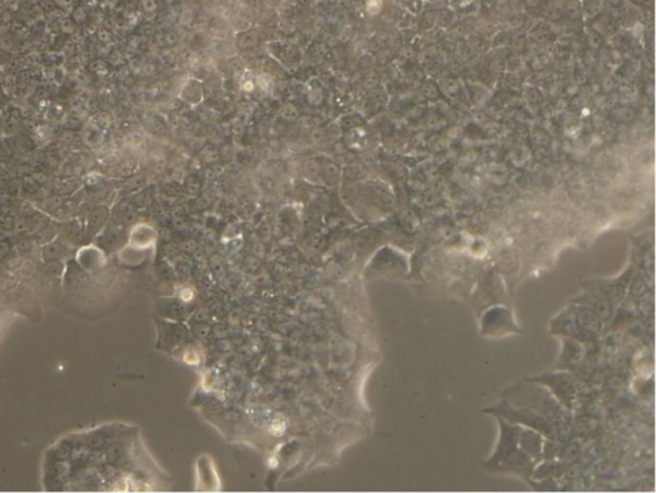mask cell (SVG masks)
<instances>
[{"label": "cell", "mask_w": 656, "mask_h": 493, "mask_svg": "<svg viewBox=\"0 0 656 493\" xmlns=\"http://www.w3.org/2000/svg\"><path fill=\"white\" fill-rule=\"evenodd\" d=\"M500 425V437L496 449L490 458L485 463V467L491 473H514L525 476L534 469V460L525 454L518 445V434L521 425H512L504 418H498Z\"/></svg>", "instance_id": "1"}, {"label": "cell", "mask_w": 656, "mask_h": 493, "mask_svg": "<svg viewBox=\"0 0 656 493\" xmlns=\"http://www.w3.org/2000/svg\"><path fill=\"white\" fill-rule=\"evenodd\" d=\"M482 328L485 335L489 333L491 336L504 335L505 331L512 332L514 329L510 313L501 306H495L489 312L485 313L482 319Z\"/></svg>", "instance_id": "2"}, {"label": "cell", "mask_w": 656, "mask_h": 493, "mask_svg": "<svg viewBox=\"0 0 656 493\" xmlns=\"http://www.w3.org/2000/svg\"><path fill=\"white\" fill-rule=\"evenodd\" d=\"M554 328H555V331H558V332H561L563 335L573 338V339H586V338H591L594 336V333L588 332L587 329L583 328V327L578 323V320L576 319L573 312L570 313V314L564 313V317H563V318L555 320Z\"/></svg>", "instance_id": "3"}, {"label": "cell", "mask_w": 656, "mask_h": 493, "mask_svg": "<svg viewBox=\"0 0 656 493\" xmlns=\"http://www.w3.org/2000/svg\"><path fill=\"white\" fill-rule=\"evenodd\" d=\"M576 303L586 305L587 308H590L592 312L595 313L596 317L600 320H609L612 317V304L600 295L592 292L585 299H578V300H576Z\"/></svg>", "instance_id": "4"}, {"label": "cell", "mask_w": 656, "mask_h": 493, "mask_svg": "<svg viewBox=\"0 0 656 493\" xmlns=\"http://www.w3.org/2000/svg\"><path fill=\"white\" fill-rule=\"evenodd\" d=\"M552 382H555V386L552 387V392L561 400H570L576 396V386L570 383V377L567 374H558V375H552L549 377Z\"/></svg>", "instance_id": "5"}, {"label": "cell", "mask_w": 656, "mask_h": 493, "mask_svg": "<svg viewBox=\"0 0 656 493\" xmlns=\"http://www.w3.org/2000/svg\"><path fill=\"white\" fill-rule=\"evenodd\" d=\"M10 59H12V57H10V54H9V53L4 52V50H0V66H4V64H7V63L10 62Z\"/></svg>", "instance_id": "6"}]
</instances>
